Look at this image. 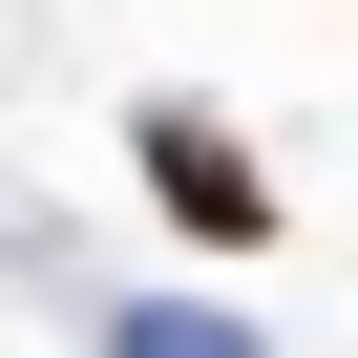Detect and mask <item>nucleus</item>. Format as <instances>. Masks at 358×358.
<instances>
[{
  "instance_id": "obj_1",
  "label": "nucleus",
  "mask_w": 358,
  "mask_h": 358,
  "mask_svg": "<svg viewBox=\"0 0 358 358\" xmlns=\"http://www.w3.org/2000/svg\"><path fill=\"white\" fill-rule=\"evenodd\" d=\"M127 148H148V211H169V232H211V253H274V169H253L211 106H148Z\"/></svg>"
},
{
  "instance_id": "obj_2",
  "label": "nucleus",
  "mask_w": 358,
  "mask_h": 358,
  "mask_svg": "<svg viewBox=\"0 0 358 358\" xmlns=\"http://www.w3.org/2000/svg\"><path fill=\"white\" fill-rule=\"evenodd\" d=\"M127 358H253L232 316H127Z\"/></svg>"
}]
</instances>
